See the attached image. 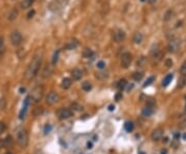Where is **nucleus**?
<instances>
[{"label":"nucleus","instance_id":"44","mask_svg":"<svg viewBox=\"0 0 186 154\" xmlns=\"http://www.w3.org/2000/svg\"><path fill=\"white\" fill-rule=\"evenodd\" d=\"M167 150H162V151H161V154H167Z\"/></svg>","mask_w":186,"mask_h":154},{"label":"nucleus","instance_id":"49","mask_svg":"<svg viewBox=\"0 0 186 154\" xmlns=\"http://www.w3.org/2000/svg\"><path fill=\"white\" fill-rule=\"evenodd\" d=\"M163 142H165V143H167V138H165V141H163Z\"/></svg>","mask_w":186,"mask_h":154},{"label":"nucleus","instance_id":"29","mask_svg":"<svg viewBox=\"0 0 186 154\" xmlns=\"http://www.w3.org/2000/svg\"><path fill=\"white\" fill-rule=\"evenodd\" d=\"M96 78H98V79H101V80H105V79H107L108 78V73H96Z\"/></svg>","mask_w":186,"mask_h":154},{"label":"nucleus","instance_id":"28","mask_svg":"<svg viewBox=\"0 0 186 154\" xmlns=\"http://www.w3.org/2000/svg\"><path fill=\"white\" fill-rule=\"evenodd\" d=\"M4 51V38L3 36H0V54H2Z\"/></svg>","mask_w":186,"mask_h":154},{"label":"nucleus","instance_id":"13","mask_svg":"<svg viewBox=\"0 0 186 154\" xmlns=\"http://www.w3.org/2000/svg\"><path fill=\"white\" fill-rule=\"evenodd\" d=\"M70 86H71V80H70L69 78H64L62 80L61 87L63 89H68Z\"/></svg>","mask_w":186,"mask_h":154},{"label":"nucleus","instance_id":"39","mask_svg":"<svg viewBox=\"0 0 186 154\" xmlns=\"http://www.w3.org/2000/svg\"><path fill=\"white\" fill-rule=\"evenodd\" d=\"M122 98V94H120V93H118V94H116V100L117 101H119V100Z\"/></svg>","mask_w":186,"mask_h":154},{"label":"nucleus","instance_id":"15","mask_svg":"<svg viewBox=\"0 0 186 154\" xmlns=\"http://www.w3.org/2000/svg\"><path fill=\"white\" fill-rule=\"evenodd\" d=\"M143 38H144V36H143V34L141 32H137V33H135V35H133V41H135V43H141L142 41H143Z\"/></svg>","mask_w":186,"mask_h":154},{"label":"nucleus","instance_id":"45","mask_svg":"<svg viewBox=\"0 0 186 154\" xmlns=\"http://www.w3.org/2000/svg\"><path fill=\"white\" fill-rule=\"evenodd\" d=\"M182 124H183V126H186V118L184 119V121H183V123H182Z\"/></svg>","mask_w":186,"mask_h":154},{"label":"nucleus","instance_id":"8","mask_svg":"<svg viewBox=\"0 0 186 154\" xmlns=\"http://www.w3.org/2000/svg\"><path fill=\"white\" fill-rule=\"evenodd\" d=\"M73 116V111L69 110V109H61L58 112V117H59L61 120L64 119H68L70 117Z\"/></svg>","mask_w":186,"mask_h":154},{"label":"nucleus","instance_id":"25","mask_svg":"<svg viewBox=\"0 0 186 154\" xmlns=\"http://www.w3.org/2000/svg\"><path fill=\"white\" fill-rule=\"evenodd\" d=\"M59 54H60V51H59V50H57V51L55 52L54 56H53V60H52L53 64H56V63H57V61H58V58H59Z\"/></svg>","mask_w":186,"mask_h":154},{"label":"nucleus","instance_id":"5","mask_svg":"<svg viewBox=\"0 0 186 154\" xmlns=\"http://www.w3.org/2000/svg\"><path fill=\"white\" fill-rule=\"evenodd\" d=\"M132 61V55L130 53H124L123 55L121 56V67L123 68H128V66L130 65Z\"/></svg>","mask_w":186,"mask_h":154},{"label":"nucleus","instance_id":"36","mask_svg":"<svg viewBox=\"0 0 186 154\" xmlns=\"http://www.w3.org/2000/svg\"><path fill=\"white\" fill-rule=\"evenodd\" d=\"M51 130H52V125H50V124L46 125V126H45V135H48Z\"/></svg>","mask_w":186,"mask_h":154},{"label":"nucleus","instance_id":"11","mask_svg":"<svg viewBox=\"0 0 186 154\" xmlns=\"http://www.w3.org/2000/svg\"><path fill=\"white\" fill-rule=\"evenodd\" d=\"M71 76H73V80L79 81V80H81L82 77H83V71H82L81 69H79V68H76V69L73 70V73H71Z\"/></svg>","mask_w":186,"mask_h":154},{"label":"nucleus","instance_id":"27","mask_svg":"<svg viewBox=\"0 0 186 154\" xmlns=\"http://www.w3.org/2000/svg\"><path fill=\"white\" fill-rule=\"evenodd\" d=\"M51 71H52V69L50 67H46L45 68V70H43V78H48L50 75H51Z\"/></svg>","mask_w":186,"mask_h":154},{"label":"nucleus","instance_id":"40","mask_svg":"<svg viewBox=\"0 0 186 154\" xmlns=\"http://www.w3.org/2000/svg\"><path fill=\"white\" fill-rule=\"evenodd\" d=\"M114 110H115V105H109V111H114Z\"/></svg>","mask_w":186,"mask_h":154},{"label":"nucleus","instance_id":"21","mask_svg":"<svg viewBox=\"0 0 186 154\" xmlns=\"http://www.w3.org/2000/svg\"><path fill=\"white\" fill-rule=\"evenodd\" d=\"M124 127H125V130H126L127 133H130V131H132L133 130V123L132 122H126L125 123V125H124Z\"/></svg>","mask_w":186,"mask_h":154},{"label":"nucleus","instance_id":"33","mask_svg":"<svg viewBox=\"0 0 186 154\" xmlns=\"http://www.w3.org/2000/svg\"><path fill=\"white\" fill-rule=\"evenodd\" d=\"M5 128H6V125H5V123L4 122H0V135L1 133H4V130H5Z\"/></svg>","mask_w":186,"mask_h":154},{"label":"nucleus","instance_id":"9","mask_svg":"<svg viewBox=\"0 0 186 154\" xmlns=\"http://www.w3.org/2000/svg\"><path fill=\"white\" fill-rule=\"evenodd\" d=\"M162 135H163V129L162 128H156V129L153 130V133L151 135V139L154 142H157L162 138Z\"/></svg>","mask_w":186,"mask_h":154},{"label":"nucleus","instance_id":"46","mask_svg":"<svg viewBox=\"0 0 186 154\" xmlns=\"http://www.w3.org/2000/svg\"><path fill=\"white\" fill-rule=\"evenodd\" d=\"M20 90H21V91H20V92H21V93H23V92H25V89H24V88H21V89H20Z\"/></svg>","mask_w":186,"mask_h":154},{"label":"nucleus","instance_id":"3","mask_svg":"<svg viewBox=\"0 0 186 154\" xmlns=\"http://www.w3.org/2000/svg\"><path fill=\"white\" fill-rule=\"evenodd\" d=\"M17 142L19 144V146L22 148H25V147L28 145V133H26V130H21L19 133H18V139H17Z\"/></svg>","mask_w":186,"mask_h":154},{"label":"nucleus","instance_id":"4","mask_svg":"<svg viewBox=\"0 0 186 154\" xmlns=\"http://www.w3.org/2000/svg\"><path fill=\"white\" fill-rule=\"evenodd\" d=\"M59 99H60L59 94H58V93H56V92H54V91H52V92H50L48 95H47L46 103H48V105H55V103H58V101H59Z\"/></svg>","mask_w":186,"mask_h":154},{"label":"nucleus","instance_id":"42","mask_svg":"<svg viewBox=\"0 0 186 154\" xmlns=\"http://www.w3.org/2000/svg\"><path fill=\"white\" fill-rule=\"evenodd\" d=\"M87 147H88L89 149L92 148V143H91V142H88V143H87Z\"/></svg>","mask_w":186,"mask_h":154},{"label":"nucleus","instance_id":"19","mask_svg":"<svg viewBox=\"0 0 186 154\" xmlns=\"http://www.w3.org/2000/svg\"><path fill=\"white\" fill-rule=\"evenodd\" d=\"M91 88H92V85L90 82H84L83 84H82V89L84 91H90Z\"/></svg>","mask_w":186,"mask_h":154},{"label":"nucleus","instance_id":"10","mask_svg":"<svg viewBox=\"0 0 186 154\" xmlns=\"http://www.w3.org/2000/svg\"><path fill=\"white\" fill-rule=\"evenodd\" d=\"M124 38H125V32H124L123 30L119 29L114 32V39H115V41L120 43V41H124Z\"/></svg>","mask_w":186,"mask_h":154},{"label":"nucleus","instance_id":"7","mask_svg":"<svg viewBox=\"0 0 186 154\" xmlns=\"http://www.w3.org/2000/svg\"><path fill=\"white\" fill-rule=\"evenodd\" d=\"M11 41L14 46H19L22 43V34L19 31H14L11 35Z\"/></svg>","mask_w":186,"mask_h":154},{"label":"nucleus","instance_id":"6","mask_svg":"<svg viewBox=\"0 0 186 154\" xmlns=\"http://www.w3.org/2000/svg\"><path fill=\"white\" fill-rule=\"evenodd\" d=\"M181 46V41L178 38H173L171 39V41L169 43V46H167V49L171 53H175L179 50Z\"/></svg>","mask_w":186,"mask_h":154},{"label":"nucleus","instance_id":"32","mask_svg":"<svg viewBox=\"0 0 186 154\" xmlns=\"http://www.w3.org/2000/svg\"><path fill=\"white\" fill-rule=\"evenodd\" d=\"M92 55H93V52H92L90 49H87L86 51L84 52V57H87V58H89V57H91Z\"/></svg>","mask_w":186,"mask_h":154},{"label":"nucleus","instance_id":"20","mask_svg":"<svg viewBox=\"0 0 186 154\" xmlns=\"http://www.w3.org/2000/svg\"><path fill=\"white\" fill-rule=\"evenodd\" d=\"M3 142H4V147H9L13 144V138H11V135H7L4 140H3Z\"/></svg>","mask_w":186,"mask_h":154},{"label":"nucleus","instance_id":"48","mask_svg":"<svg viewBox=\"0 0 186 154\" xmlns=\"http://www.w3.org/2000/svg\"><path fill=\"white\" fill-rule=\"evenodd\" d=\"M183 140H186V133H184L183 135Z\"/></svg>","mask_w":186,"mask_h":154},{"label":"nucleus","instance_id":"37","mask_svg":"<svg viewBox=\"0 0 186 154\" xmlns=\"http://www.w3.org/2000/svg\"><path fill=\"white\" fill-rule=\"evenodd\" d=\"M34 15H35V11H34V9L30 11L29 13H28V15H27V19H32L33 17H34Z\"/></svg>","mask_w":186,"mask_h":154},{"label":"nucleus","instance_id":"34","mask_svg":"<svg viewBox=\"0 0 186 154\" xmlns=\"http://www.w3.org/2000/svg\"><path fill=\"white\" fill-rule=\"evenodd\" d=\"M6 107V103L4 98H1L0 99V110H4V108Z\"/></svg>","mask_w":186,"mask_h":154},{"label":"nucleus","instance_id":"18","mask_svg":"<svg viewBox=\"0 0 186 154\" xmlns=\"http://www.w3.org/2000/svg\"><path fill=\"white\" fill-rule=\"evenodd\" d=\"M18 17V11H17L16 8H14L13 11L9 13V15H8V20L9 21H13V20H15Z\"/></svg>","mask_w":186,"mask_h":154},{"label":"nucleus","instance_id":"31","mask_svg":"<svg viewBox=\"0 0 186 154\" xmlns=\"http://www.w3.org/2000/svg\"><path fill=\"white\" fill-rule=\"evenodd\" d=\"M180 73L182 76H186V61L182 64V66H181Z\"/></svg>","mask_w":186,"mask_h":154},{"label":"nucleus","instance_id":"38","mask_svg":"<svg viewBox=\"0 0 186 154\" xmlns=\"http://www.w3.org/2000/svg\"><path fill=\"white\" fill-rule=\"evenodd\" d=\"M165 64H167V67H171V66H172V64H173V61H172V60H167V63H165Z\"/></svg>","mask_w":186,"mask_h":154},{"label":"nucleus","instance_id":"24","mask_svg":"<svg viewBox=\"0 0 186 154\" xmlns=\"http://www.w3.org/2000/svg\"><path fill=\"white\" fill-rule=\"evenodd\" d=\"M77 46H78V41L73 39V41H69V43H68L67 46H66V49L73 50V49H75V48H77Z\"/></svg>","mask_w":186,"mask_h":154},{"label":"nucleus","instance_id":"16","mask_svg":"<svg viewBox=\"0 0 186 154\" xmlns=\"http://www.w3.org/2000/svg\"><path fill=\"white\" fill-rule=\"evenodd\" d=\"M143 77H144V73H142V71H135V73H133V75H132V79L137 82L141 81Z\"/></svg>","mask_w":186,"mask_h":154},{"label":"nucleus","instance_id":"2","mask_svg":"<svg viewBox=\"0 0 186 154\" xmlns=\"http://www.w3.org/2000/svg\"><path fill=\"white\" fill-rule=\"evenodd\" d=\"M43 86L37 85V86H35L34 88H33L30 97H31V99H32L34 103H38V101L41 99V97H43Z\"/></svg>","mask_w":186,"mask_h":154},{"label":"nucleus","instance_id":"30","mask_svg":"<svg viewBox=\"0 0 186 154\" xmlns=\"http://www.w3.org/2000/svg\"><path fill=\"white\" fill-rule=\"evenodd\" d=\"M153 81H154V77H150V78H149L148 80H147V81H146L145 83H144L143 86H144V87L149 86V85H151V84H152V82H153Z\"/></svg>","mask_w":186,"mask_h":154},{"label":"nucleus","instance_id":"17","mask_svg":"<svg viewBox=\"0 0 186 154\" xmlns=\"http://www.w3.org/2000/svg\"><path fill=\"white\" fill-rule=\"evenodd\" d=\"M33 2H34V0H23L21 6H22V8H29V7H31Z\"/></svg>","mask_w":186,"mask_h":154},{"label":"nucleus","instance_id":"51","mask_svg":"<svg viewBox=\"0 0 186 154\" xmlns=\"http://www.w3.org/2000/svg\"><path fill=\"white\" fill-rule=\"evenodd\" d=\"M141 1H143V2H144V1H146V0H141Z\"/></svg>","mask_w":186,"mask_h":154},{"label":"nucleus","instance_id":"41","mask_svg":"<svg viewBox=\"0 0 186 154\" xmlns=\"http://www.w3.org/2000/svg\"><path fill=\"white\" fill-rule=\"evenodd\" d=\"M4 147V142H3V140H0V150Z\"/></svg>","mask_w":186,"mask_h":154},{"label":"nucleus","instance_id":"50","mask_svg":"<svg viewBox=\"0 0 186 154\" xmlns=\"http://www.w3.org/2000/svg\"><path fill=\"white\" fill-rule=\"evenodd\" d=\"M139 154H145L144 152H139Z\"/></svg>","mask_w":186,"mask_h":154},{"label":"nucleus","instance_id":"43","mask_svg":"<svg viewBox=\"0 0 186 154\" xmlns=\"http://www.w3.org/2000/svg\"><path fill=\"white\" fill-rule=\"evenodd\" d=\"M148 2L150 3V4H153V3L156 2V0H148Z\"/></svg>","mask_w":186,"mask_h":154},{"label":"nucleus","instance_id":"1","mask_svg":"<svg viewBox=\"0 0 186 154\" xmlns=\"http://www.w3.org/2000/svg\"><path fill=\"white\" fill-rule=\"evenodd\" d=\"M41 56L38 54L35 55V56L33 57L31 63H30L29 66H28L27 70H26V73H25L26 79L31 80V79H33L35 76H36L38 69H39V67H41Z\"/></svg>","mask_w":186,"mask_h":154},{"label":"nucleus","instance_id":"26","mask_svg":"<svg viewBox=\"0 0 186 154\" xmlns=\"http://www.w3.org/2000/svg\"><path fill=\"white\" fill-rule=\"evenodd\" d=\"M146 63V58L145 57H141L140 59L138 60V62H137V65H138L139 67H142V66H144Z\"/></svg>","mask_w":186,"mask_h":154},{"label":"nucleus","instance_id":"47","mask_svg":"<svg viewBox=\"0 0 186 154\" xmlns=\"http://www.w3.org/2000/svg\"><path fill=\"white\" fill-rule=\"evenodd\" d=\"M4 154H14V153H13V152H9V151H7V152H5V153H4Z\"/></svg>","mask_w":186,"mask_h":154},{"label":"nucleus","instance_id":"12","mask_svg":"<svg viewBox=\"0 0 186 154\" xmlns=\"http://www.w3.org/2000/svg\"><path fill=\"white\" fill-rule=\"evenodd\" d=\"M173 78H174V76H173L172 73H169L167 76L165 77V79L162 80V86L163 87H167L170 85V83L173 81Z\"/></svg>","mask_w":186,"mask_h":154},{"label":"nucleus","instance_id":"23","mask_svg":"<svg viewBox=\"0 0 186 154\" xmlns=\"http://www.w3.org/2000/svg\"><path fill=\"white\" fill-rule=\"evenodd\" d=\"M127 85V82L126 80H124V79H122V80H120V81L118 82V84H117V86H118V88L120 90H123L124 88H125V86Z\"/></svg>","mask_w":186,"mask_h":154},{"label":"nucleus","instance_id":"35","mask_svg":"<svg viewBox=\"0 0 186 154\" xmlns=\"http://www.w3.org/2000/svg\"><path fill=\"white\" fill-rule=\"evenodd\" d=\"M96 66H97V68H99V69H103V68L105 67V63L103 62V61H98Z\"/></svg>","mask_w":186,"mask_h":154},{"label":"nucleus","instance_id":"14","mask_svg":"<svg viewBox=\"0 0 186 154\" xmlns=\"http://www.w3.org/2000/svg\"><path fill=\"white\" fill-rule=\"evenodd\" d=\"M152 114H153V110L151 109V107H147L142 110V116L144 117H150Z\"/></svg>","mask_w":186,"mask_h":154},{"label":"nucleus","instance_id":"22","mask_svg":"<svg viewBox=\"0 0 186 154\" xmlns=\"http://www.w3.org/2000/svg\"><path fill=\"white\" fill-rule=\"evenodd\" d=\"M173 16H174V11H172V9H169V11L165 13V21H170L171 19L173 18Z\"/></svg>","mask_w":186,"mask_h":154}]
</instances>
